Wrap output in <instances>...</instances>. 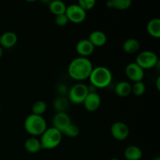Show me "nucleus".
Returning a JSON list of instances; mask_svg holds the SVG:
<instances>
[{
	"label": "nucleus",
	"mask_w": 160,
	"mask_h": 160,
	"mask_svg": "<svg viewBox=\"0 0 160 160\" xmlns=\"http://www.w3.org/2000/svg\"><path fill=\"white\" fill-rule=\"evenodd\" d=\"M93 68V64L88 58L79 56L70 62L68 74L75 81H84L88 79Z\"/></svg>",
	"instance_id": "nucleus-1"
},
{
	"label": "nucleus",
	"mask_w": 160,
	"mask_h": 160,
	"mask_svg": "<svg viewBox=\"0 0 160 160\" xmlns=\"http://www.w3.org/2000/svg\"><path fill=\"white\" fill-rule=\"evenodd\" d=\"M92 85L98 88H105L111 84L112 80V72L106 67H94L88 78Z\"/></svg>",
	"instance_id": "nucleus-2"
},
{
	"label": "nucleus",
	"mask_w": 160,
	"mask_h": 160,
	"mask_svg": "<svg viewBox=\"0 0 160 160\" xmlns=\"http://www.w3.org/2000/svg\"><path fill=\"white\" fill-rule=\"evenodd\" d=\"M47 123L42 116L30 114L24 120V129L32 136H41L47 129Z\"/></svg>",
	"instance_id": "nucleus-3"
},
{
	"label": "nucleus",
	"mask_w": 160,
	"mask_h": 160,
	"mask_svg": "<svg viewBox=\"0 0 160 160\" xmlns=\"http://www.w3.org/2000/svg\"><path fill=\"white\" fill-rule=\"evenodd\" d=\"M40 142L42 149H53L59 146L62 141V133L54 128H47L41 135Z\"/></svg>",
	"instance_id": "nucleus-4"
},
{
	"label": "nucleus",
	"mask_w": 160,
	"mask_h": 160,
	"mask_svg": "<svg viewBox=\"0 0 160 160\" xmlns=\"http://www.w3.org/2000/svg\"><path fill=\"white\" fill-rule=\"evenodd\" d=\"M135 62L144 70H149L156 67V65L159 63V59L154 52L146 50L142 51L138 55Z\"/></svg>",
	"instance_id": "nucleus-5"
},
{
	"label": "nucleus",
	"mask_w": 160,
	"mask_h": 160,
	"mask_svg": "<svg viewBox=\"0 0 160 160\" xmlns=\"http://www.w3.org/2000/svg\"><path fill=\"white\" fill-rule=\"evenodd\" d=\"M88 94V86L83 83H78L72 86L69 90L68 100L73 104H83Z\"/></svg>",
	"instance_id": "nucleus-6"
},
{
	"label": "nucleus",
	"mask_w": 160,
	"mask_h": 160,
	"mask_svg": "<svg viewBox=\"0 0 160 160\" xmlns=\"http://www.w3.org/2000/svg\"><path fill=\"white\" fill-rule=\"evenodd\" d=\"M65 14L69 21L73 23H82L87 17L85 11L83 10L78 4H71L67 6Z\"/></svg>",
	"instance_id": "nucleus-7"
},
{
	"label": "nucleus",
	"mask_w": 160,
	"mask_h": 160,
	"mask_svg": "<svg viewBox=\"0 0 160 160\" xmlns=\"http://www.w3.org/2000/svg\"><path fill=\"white\" fill-rule=\"evenodd\" d=\"M112 138L117 141H124L130 134V129L126 123L123 122H115L110 128Z\"/></svg>",
	"instance_id": "nucleus-8"
},
{
	"label": "nucleus",
	"mask_w": 160,
	"mask_h": 160,
	"mask_svg": "<svg viewBox=\"0 0 160 160\" xmlns=\"http://www.w3.org/2000/svg\"><path fill=\"white\" fill-rule=\"evenodd\" d=\"M126 76L130 81L133 82L142 81L145 77V71L141 67H139L136 62H131L128 64L125 68Z\"/></svg>",
	"instance_id": "nucleus-9"
},
{
	"label": "nucleus",
	"mask_w": 160,
	"mask_h": 160,
	"mask_svg": "<svg viewBox=\"0 0 160 160\" xmlns=\"http://www.w3.org/2000/svg\"><path fill=\"white\" fill-rule=\"evenodd\" d=\"M52 128H56L62 134L66 128L71 124L70 117L67 112H56L52 118Z\"/></svg>",
	"instance_id": "nucleus-10"
},
{
	"label": "nucleus",
	"mask_w": 160,
	"mask_h": 160,
	"mask_svg": "<svg viewBox=\"0 0 160 160\" xmlns=\"http://www.w3.org/2000/svg\"><path fill=\"white\" fill-rule=\"evenodd\" d=\"M84 109L88 112H95L101 105V98L97 92L95 93H88L84 99Z\"/></svg>",
	"instance_id": "nucleus-11"
},
{
	"label": "nucleus",
	"mask_w": 160,
	"mask_h": 160,
	"mask_svg": "<svg viewBox=\"0 0 160 160\" xmlns=\"http://www.w3.org/2000/svg\"><path fill=\"white\" fill-rule=\"evenodd\" d=\"M95 51V47L88 39L80 40L76 45V52L81 57H86L92 55Z\"/></svg>",
	"instance_id": "nucleus-12"
},
{
	"label": "nucleus",
	"mask_w": 160,
	"mask_h": 160,
	"mask_svg": "<svg viewBox=\"0 0 160 160\" xmlns=\"http://www.w3.org/2000/svg\"><path fill=\"white\" fill-rule=\"evenodd\" d=\"M17 34L12 31H6L0 36V46L5 48H12L17 45Z\"/></svg>",
	"instance_id": "nucleus-13"
},
{
	"label": "nucleus",
	"mask_w": 160,
	"mask_h": 160,
	"mask_svg": "<svg viewBox=\"0 0 160 160\" xmlns=\"http://www.w3.org/2000/svg\"><path fill=\"white\" fill-rule=\"evenodd\" d=\"M89 42L95 47H102L106 45L107 42V37L106 34L101 31H94L89 34Z\"/></svg>",
	"instance_id": "nucleus-14"
},
{
	"label": "nucleus",
	"mask_w": 160,
	"mask_h": 160,
	"mask_svg": "<svg viewBox=\"0 0 160 160\" xmlns=\"http://www.w3.org/2000/svg\"><path fill=\"white\" fill-rule=\"evenodd\" d=\"M125 159L127 160H140L142 157V150L135 145H130L124 150Z\"/></svg>",
	"instance_id": "nucleus-15"
},
{
	"label": "nucleus",
	"mask_w": 160,
	"mask_h": 160,
	"mask_svg": "<svg viewBox=\"0 0 160 160\" xmlns=\"http://www.w3.org/2000/svg\"><path fill=\"white\" fill-rule=\"evenodd\" d=\"M147 32L149 34L150 36L155 38H160V20L159 18L152 19L147 23Z\"/></svg>",
	"instance_id": "nucleus-16"
},
{
	"label": "nucleus",
	"mask_w": 160,
	"mask_h": 160,
	"mask_svg": "<svg viewBox=\"0 0 160 160\" xmlns=\"http://www.w3.org/2000/svg\"><path fill=\"white\" fill-rule=\"evenodd\" d=\"M131 0H109L106 2V6L109 9L125 10L131 6Z\"/></svg>",
	"instance_id": "nucleus-17"
},
{
	"label": "nucleus",
	"mask_w": 160,
	"mask_h": 160,
	"mask_svg": "<svg viewBox=\"0 0 160 160\" xmlns=\"http://www.w3.org/2000/svg\"><path fill=\"white\" fill-rule=\"evenodd\" d=\"M140 48V42L135 38L127 39L123 44V50L128 54H134Z\"/></svg>",
	"instance_id": "nucleus-18"
},
{
	"label": "nucleus",
	"mask_w": 160,
	"mask_h": 160,
	"mask_svg": "<svg viewBox=\"0 0 160 160\" xmlns=\"http://www.w3.org/2000/svg\"><path fill=\"white\" fill-rule=\"evenodd\" d=\"M24 148L26 151L30 153H37L42 149L40 140L35 138L27 139L24 143Z\"/></svg>",
	"instance_id": "nucleus-19"
},
{
	"label": "nucleus",
	"mask_w": 160,
	"mask_h": 160,
	"mask_svg": "<svg viewBox=\"0 0 160 160\" xmlns=\"http://www.w3.org/2000/svg\"><path fill=\"white\" fill-rule=\"evenodd\" d=\"M48 8H49L50 12L55 16L65 14L66 10H67L66 4L60 0H54V1L50 2Z\"/></svg>",
	"instance_id": "nucleus-20"
},
{
	"label": "nucleus",
	"mask_w": 160,
	"mask_h": 160,
	"mask_svg": "<svg viewBox=\"0 0 160 160\" xmlns=\"http://www.w3.org/2000/svg\"><path fill=\"white\" fill-rule=\"evenodd\" d=\"M115 92L120 97L128 96L131 93V84L128 81H120L116 85Z\"/></svg>",
	"instance_id": "nucleus-21"
},
{
	"label": "nucleus",
	"mask_w": 160,
	"mask_h": 160,
	"mask_svg": "<svg viewBox=\"0 0 160 160\" xmlns=\"http://www.w3.org/2000/svg\"><path fill=\"white\" fill-rule=\"evenodd\" d=\"M69 106V100L68 98H66L64 97H59L56 98L53 102V107L57 111V112H65L66 109Z\"/></svg>",
	"instance_id": "nucleus-22"
},
{
	"label": "nucleus",
	"mask_w": 160,
	"mask_h": 160,
	"mask_svg": "<svg viewBox=\"0 0 160 160\" xmlns=\"http://www.w3.org/2000/svg\"><path fill=\"white\" fill-rule=\"evenodd\" d=\"M32 114L38 116H42L47 110V105L42 100L36 101L32 106Z\"/></svg>",
	"instance_id": "nucleus-23"
},
{
	"label": "nucleus",
	"mask_w": 160,
	"mask_h": 160,
	"mask_svg": "<svg viewBox=\"0 0 160 160\" xmlns=\"http://www.w3.org/2000/svg\"><path fill=\"white\" fill-rule=\"evenodd\" d=\"M145 91H146V87L142 81L135 82L133 85H131V93L136 96H142L145 94Z\"/></svg>",
	"instance_id": "nucleus-24"
},
{
	"label": "nucleus",
	"mask_w": 160,
	"mask_h": 160,
	"mask_svg": "<svg viewBox=\"0 0 160 160\" xmlns=\"http://www.w3.org/2000/svg\"><path fill=\"white\" fill-rule=\"evenodd\" d=\"M62 134H66L67 137L73 138L78 137V134H80V129L77 125L71 123V124L69 125V126L66 128V130L62 132Z\"/></svg>",
	"instance_id": "nucleus-25"
},
{
	"label": "nucleus",
	"mask_w": 160,
	"mask_h": 160,
	"mask_svg": "<svg viewBox=\"0 0 160 160\" xmlns=\"http://www.w3.org/2000/svg\"><path fill=\"white\" fill-rule=\"evenodd\" d=\"M95 3H96V2H95V0H79L77 4H78L83 10L87 12V11L91 10V9H93V8L95 7Z\"/></svg>",
	"instance_id": "nucleus-26"
},
{
	"label": "nucleus",
	"mask_w": 160,
	"mask_h": 160,
	"mask_svg": "<svg viewBox=\"0 0 160 160\" xmlns=\"http://www.w3.org/2000/svg\"><path fill=\"white\" fill-rule=\"evenodd\" d=\"M68 22L69 20L66 14H61V15L56 16L55 17V23L58 27H65Z\"/></svg>",
	"instance_id": "nucleus-27"
},
{
	"label": "nucleus",
	"mask_w": 160,
	"mask_h": 160,
	"mask_svg": "<svg viewBox=\"0 0 160 160\" xmlns=\"http://www.w3.org/2000/svg\"><path fill=\"white\" fill-rule=\"evenodd\" d=\"M159 83H160V77H158L157 80H156V88H157L158 90H160V85H159Z\"/></svg>",
	"instance_id": "nucleus-28"
},
{
	"label": "nucleus",
	"mask_w": 160,
	"mask_h": 160,
	"mask_svg": "<svg viewBox=\"0 0 160 160\" xmlns=\"http://www.w3.org/2000/svg\"><path fill=\"white\" fill-rule=\"evenodd\" d=\"M2 56H3V48L0 46V59L2 57Z\"/></svg>",
	"instance_id": "nucleus-29"
},
{
	"label": "nucleus",
	"mask_w": 160,
	"mask_h": 160,
	"mask_svg": "<svg viewBox=\"0 0 160 160\" xmlns=\"http://www.w3.org/2000/svg\"><path fill=\"white\" fill-rule=\"evenodd\" d=\"M153 160H160V159H159V157H156V159H154Z\"/></svg>",
	"instance_id": "nucleus-30"
},
{
	"label": "nucleus",
	"mask_w": 160,
	"mask_h": 160,
	"mask_svg": "<svg viewBox=\"0 0 160 160\" xmlns=\"http://www.w3.org/2000/svg\"><path fill=\"white\" fill-rule=\"evenodd\" d=\"M109 160H120V159H115V158H114V159H109Z\"/></svg>",
	"instance_id": "nucleus-31"
},
{
	"label": "nucleus",
	"mask_w": 160,
	"mask_h": 160,
	"mask_svg": "<svg viewBox=\"0 0 160 160\" xmlns=\"http://www.w3.org/2000/svg\"><path fill=\"white\" fill-rule=\"evenodd\" d=\"M0 109H1V107H0Z\"/></svg>",
	"instance_id": "nucleus-32"
}]
</instances>
